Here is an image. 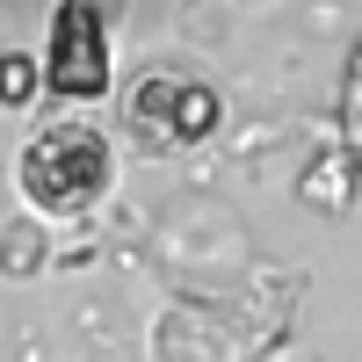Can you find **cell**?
Instances as JSON below:
<instances>
[{
	"label": "cell",
	"mask_w": 362,
	"mask_h": 362,
	"mask_svg": "<svg viewBox=\"0 0 362 362\" xmlns=\"http://www.w3.org/2000/svg\"><path fill=\"white\" fill-rule=\"evenodd\" d=\"M341 124H348V153L362 160V37H355V58H348V95H341Z\"/></svg>",
	"instance_id": "obj_6"
},
{
	"label": "cell",
	"mask_w": 362,
	"mask_h": 362,
	"mask_svg": "<svg viewBox=\"0 0 362 362\" xmlns=\"http://www.w3.org/2000/svg\"><path fill=\"white\" fill-rule=\"evenodd\" d=\"M44 95L66 109H95L116 87V0H58L44 37Z\"/></svg>",
	"instance_id": "obj_2"
},
{
	"label": "cell",
	"mask_w": 362,
	"mask_h": 362,
	"mask_svg": "<svg viewBox=\"0 0 362 362\" xmlns=\"http://www.w3.org/2000/svg\"><path fill=\"white\" fill-rule=\"evenodd\" d=\"M174 87H181V73H145V80L131 87V102H124L131 138L153 145V153H174V131H167V116H174Z\"/></svg>",
	"instance_id": "obj_3"
},
{
	"label": "cell",
	"mask_w": 362,
	"mask_h": 362,
	"mask_svg": "<svg viewBox=\"0 0 362 362\" xmlns=\"http://www.w3.org/2000/svg\"><path fill=\"white\" fill-rule=\"evenodd\" d=\"M218 116H225L218 87H210V80H189V73H181V87H174V116H167L174 145H203L210 131H218Z\"/></svg>",
	"instance_id": "obj_4"
},
{
	"label": "cell",
	"mask_w": 362,
	"mask_h": 362,
	"mask_svg": "<svg viewBox=\"0 0 362 362\" xmlns=\"http://www.w3.org/2000/svg\"><path fill=\"white\" fill-rule=\"evenodd\" d=\"M37 232H29V239H8V247H0V268H37Z\"/></svg>",
	"instance_id": "obj_7"
},
{
	"label": "cell",
	"mask_w": 362,
	"mask_h": 362,
	"mask_svg": "<svg viewBox=\"0 0 362 362\" xmlns=\"http://www.w3.org/2000/svg\"><path fill=\"white\" fill-rule=\"evenodd\" d=\"M37 95H44V58L0 51V109H29Z\"/></svg>",
	"instance_id": "obj_5"
},
{
	"label": "cell",
	"mask_w": 362,
	"mask_h": 362,
	"mask_svg": "<svg viewBox=\"0 0 362 362\" xmlns=\"http://www.w3.org/2000/svg\"><path fill=\"white\" fill-rule=\"evenodd\" d=\"M15 189L37 218H58L73 225L87 210H102L109 189H116V145L95 116H51L22 138L15 153Z\"/></svg>",
	"instance_id": "obj_1"
}]
</instances>
